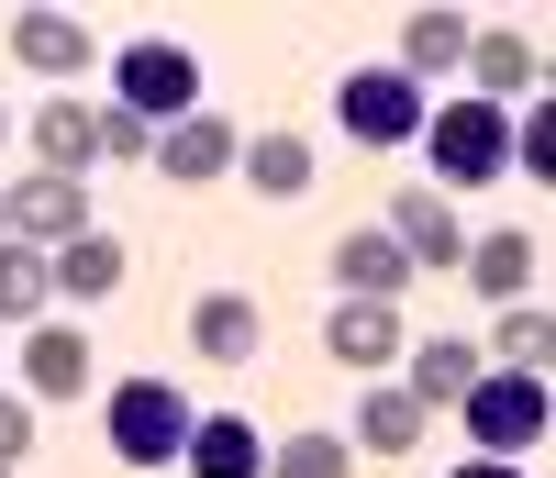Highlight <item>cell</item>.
I'll return each mask as SVG.
<instances>
[{"label": "cell", "mask_w": 556, "mask_h": 478, "mask_svg": "<svg viewBox=\"0 0 556 478\" xmlns=\"http://www.w3.org/2000/svg\"><path fill=\"white\" fill-rule=\"evenodd\" d=\"M424 156H434V189L456 201V189H479L513 167V112H490V101H445L424 112Z\"/></svg>", "instance_id": "obj_1"}, {"label": "cell", "mask_w": 556, "mask_h": 478, "mask_svg": "<svg viewBox=\"0 0 556 478\" xmlns=\"http://www.w3.org/2000/svg\"><path fill=\"white\" fill-rule=\"evenodd\" d=\"M112 78H123V101H112V112L156 123V134L201 112V67H190V45H156V34H146V45H123V56H112Z\"/></svg>", "instance_id": "obj_2"}, {"label": "cell", "mask_w": 556, "mask_h": 478, "mask_svg": "<svg viewBox=\"0 0 556 478\" xmlns=\"http://www.w3.org/2000/svg\"><path fill=\"white\" fill-rule=\"evenodd\" d=\"M190 390H167V378H123L112 390V456L123 467H167L178 445H190Z\"/></svg>", "instance_id": "obj_3"}, {"label": "cell", "mask_w": 556, "mask_h": 478, "mask_svg": "<svg viewBox=\"0 0 556 478\" xmlns=\"http://www.w3.org/2000/svg\"><path fill=\"white\" fill-rule=\"evenodd\" d=\"M456 412H468L479 456H523V445H545V378H523V367H479Z\"/></svg>", "instance_id": "obj_4"}, {"label": "cell", "mask_w": 556, "mask_h": 478, "mask_svg": "<svg viewBox=\"0 0 556 478\" xmlns=\"http://www.w3.org/2000/svg\"><path fill=\"white\" fill-rule=\"evenodd\" d=\"M424 89H412L401 67H356L345 89H334V123L356 134V146H412V134H424Z\"/></svg>", "instance_id": "obj_5"}, {"label": "cell", "mask_w": 556, "mask_h": 478, "mask_svg": "<svg viewBox=\"0 0 556 478\" xmlns=\"http://www.w3.org/2000/svg\"><path fill=\"white\" fill-rule=\"evenodd\" d=\"M78 234H89V189H78V178H56V167L12 178V246L56 256V246H78Z\"/></svg>", "instance_id": "obj_6"}, {"label": "cell", "mask_w": 556, "mask_h": 478, "mask_svg": "<svg viewBox=\"0 0 556 478\" xmlns=\"http://www.w3.org/2000/svg\"><path fill=\"white\" fill-rule=\"evenodd\" d=\"M379 234L401 246V267H456V256H468V223H456V201H445V189H401Z\"/></svg>", "instance_id": "obj_7"}, {"label": "cell", "mask_w": 556, "mask_h": 478, "mask_svg": "<svg viewBox=\"0 0 556 478\" xmlns=\"http://www.w3.org/2000/svg\"><path fill=\"white\" fill-rule=\"evenodd\" d=\"M468 78H479L490 112H501V101H534V89H545V45L513 34V23H501V34H468Z\"/></svg>", "instance_id": "obj_8"}, {"label": "cell", "mask_w": 556, "mask_h": 478, "mask_svg": "<svg viewBox=\"0 0 556 478\" xmlns=\"http://www.w3.org/2000/svg\"><path fill=\"white\" fill-rule=\"evenodd\" d=\"M178 467H190V478H267V435L245 412H201L190 445H178Z\"/></svg>", "instance_id": "obj_9"}, {"label": "cell", "mask_w": 556, "mask_h": 478, "mask_svg": "<svg viewBox=\"0 0 556 478\" xmlns=\"http://www.w3.org/2000/svg\"><path fill=\"white\" fill-rule=\"evenodd\" d=\"M235 156H245V134H235V123H212V112H190V123H167V134H156V156H146V167H167L178 189H201V178H223Z\"/></svg>", "instance_id": "obj_10"}, {"label": "cell", "mask_w": 556, "mask_h": 478, "mask_svg": "<svg viewBox=\"0 0 556 478\" xmlns=\"http://www.w3.org/2000/svg\"><path fill=\"white\" fill-rule=\"evenodd\" d=\"M334 290H345V301H401V290H412V267H401V246H390L379 223L334 234Z\"/></svg>", "instance_id": "obj_11"}, {"label": "cell", "mask_w": 556, "mask_h": 478, "mask_svg": "<svg viewBox=\"0 0 556 478\" xmlns=\"http://www.w3.org/2000/svg\"><path fill=\"white\" fill-rule=\"evenodd\" d=\"M323 345H334V367H390L401 356V301H334Z\"/></svg>", "instance_id": "obj_12"}, {"label": "cell", "mask_w": 556, "mask_h": 478, "mask_svg": "<svg viewBox=\"0 0 556 478\" xmlns=\"http://www.w3.org/2000/svg\"><path fill=\"white\" fill-rule=\"evenodd\" d=\"M23 134H34V156H45V167H56V178H78L89 156H101V112H89V101H78V89H56V101H45V112H34Z\"/></svg>", "instance_id": "obj_13"}, {"label": "cell", "mask_w": 556, "mask_h": 478, "mask_svg": "<svg viewBox=\"0 0 556 478\" xmlns=\"http://www.w3.org/2000/svg\"><path fill=\"white\" fill-rule=\"evenodd\" d=\"M12 56H23L34 78L67 89V78L89 67V23H78V12H23V23H12Z\"/></svg>", "instance_id": "obj_14"}, {"label": "cell", "mask_w": 556, "mask_h": 478, "mask_svg": "<svg viewBox=\"0 0 556 478\" xmlns=\"http://www.w3.org/2000/svg\"><path fill=\"white\" fill-rule=\"evenodd\" d=\"M468 12H401V78L424 89V78H445V67H468Z\"/></svg>", "instance_id": "obj_15"}, {"label": "cell", "mask_w": 556, "mask_h": 478, "mask_svg": "<svg viewBox=\"0 0 556 478\" xmlns=\"http://www.w3.org/2000/svg\"><path fill=\"white\" fill-rule=\"evenodd\" d=\"M256 334H267V323H256V301H245V290L190 301V345H201L212 367H245V356H256Z\"/></svg>", "instance_id": "obj_16"}, {"label": "cell", "mask_w": 556, "mask_h": 478, "mask_svg": "<svg viewBox=\"0 0 556 478\" xmlns=\"http://www.w3.org/2000/svg\"><path fill=\"white\" fill-rule=\"evenodd\" d=\"M45 278H56V301H112V290H123V246H112L101 223H89L78 246H56V256H45Z\"/></svg>", "instance_id": "obj_17"}, {"label": "cell", "mask_w": 556, "mask_h": 478, "mask_svg": "<svg viewBox=\"0 0 556 478\" xmlns=\"http://www.w3.org/2000/svg\"><path fill=\"white\" fill-rule=\"evenodd\" d=\"M456 267L479 278V301H523L534 278H545V256H534V234H479V246L456 256Z\"/></svg>", "instance_id": "obj_18"}, {"label": "cell", "mask_w": 556, "mask_h": 478, "mask_svg": "<svg viewBox=\"0 0 556 478\" xmlns=\"http://www.w3.org/2000/svg\"><path fill=\"white\" fill-rule=\"evenodd\" d=\"M23 378L34 390H89V334L78 323H34L23 334Z\"/></svg>", "instance_id": "obj_19"}, {"label": "cell", "mask_w": 556, "mask_h": 478, "mask_svg": "<svg viewBox=\"0 0 556 478\" xmlns=\"http://www.w3.org/2000/svg\"><path fill=\"white\" fill-rule=\"evenodd\" d=\"M424 423H434V412L412 401V390H367V401H356V445H367V456H412V445H424Z\"/></svg>", "instance_id": "obj_20"}, {"label": "cell", "mask_w": 556, "mask_h": 478, "mask_svg": "<svg viewBox=\"0 0 556 478\" xmlns=\"http://www.w3.org/2000/svg\"><path fill=\"white\" fill-rule=\"evenodd\" d=\"M479 367H490L479 345H456V334H434V345L412 356V401H424V412H434V401H468V378H479Z\"/></svg>", "instance_id": "obj_21"}, {"label": "cell", "mask_w": 556, "mask_h": 478, "mask_svg": "<svg viewBox=\"0 0 556 478\" xmlns=\"http://www.w3.org/2000/svg\"><path fill=\"white\" fill-rule=\"evenodd\" d=\"M245 178L267 189V201H301L312 189V146L301 134H245Z\"/></svg>", "instance_id": "obj_22"}, {"label": "cell", "mask_w": 556, "mask_h": 478, "mask_svg": "<svg viewBox=\"0 0 556 478\" xmlns=\"http://www.w3.org/2000/svg\"><path fill=\"white\" fill-rule=\"evenodd\" d=\"M45 301H56L45 256L34 246H0V323H45Z\"/></svg>", "instance_id": "obj_23"}, {"label": "cell", "mask_w": 556, "mask_h": 478, "mask_svg": "<svg viewBox=\"0 0 556 478\" xmlns=\"http://www.w3.org/2000/svg\"><path fill=\"white\" fill-rule=\"evenodd\" d=\"M356 456L334 445V435H290V445H267V478H345Z\"/></svg>", "instance_id": "obj_24"}, {"label": "cell", "mask_w": 556, "mask_h": 478, "mask_svg": "<svg viewBox=\"0 0 556 478\" xmlns=\"http://www.w3.org/2000/svg\"><path fill=\"white\" fill-rule=\"evenodd\" d=\"M501 367L545 378V312H534V301H501Z\"/></svg>", "instance_id": "obj_25"}, {"label": "cell", "mask_w": 556, "mask_h": 478, "mask_svg": "<svg viewBox=\"0 0 556 478\" xmlns=\"http://www.w3.org/2000/svg\"><path fill=\"white\" fill-rule=\"evenodd\" d=\"M513 156H523L534 178L556 167V101H545V89H534V101H523V123H513Z\"/></svg>", "instance_id": "obj_26"}, {"label": "cell", "mask_w": 556, "mask_h": 478, "mask_svg": "<svg viewBox=\"0 0 556 478\" xmlns=\"http://www.w3.org/2000/svg\"><path fill=\"white\" fill-rule=\"evenodd\" d=\"M101 156L146 167V156H156V123H134V112H101Z\"/></svg>", "instance_id": "obj_27"}, {"label": "cell", "mask_w": 556, "mask_h": 478, "mask_svg": "<svg viewBox=\"0 0 556 478\" xmlns=\"http://www.w3.org/2000/svg\"><path fill=\"white\" fill-rule=\"evenodd\" d=\"M23 445H34V401L0 390V467H23Z\"/></svg>", "instance_id": "obj_28"}, {"label": "cell", "mask_w": 556, "mask_h": 478, "mask_svg": "<svg viewBox=\"0 0 556 478\" xmlns=\"http://www.w3.org/2000/svg\"><path fill=\"white\" fill-rule=\"evenodd\" d=\"M456 478H513V456H468V467H456Z\"/></svg>", "instance_id": "obj_29"}, {"label": "cell", "mask_w": 556, "mask_h": 478, "mask_svg": "<svg viewBox=\"0 0 556 478\" xmlns=\"http://www.w3.org/2000/svg\"><path fill=\"white\" fill-rule=\"evenodd\" d=\"M0 246H12V178H0Z\"/></svg>", "instance_id": "obj_30"}, {"label": "cell", "mask_w": 556, "mask_h": 478, "mask_svg": "<svg viewBox=\"0 0 556 478\" xmlns=\"http://www.w3.org/2000/svg\"><path fill=\"white\" fill-rule=\"evenodd\" d=\"M0 134H12V112H0Z\"/></svg>", "instance_id": "obj_31"}, {"label": "cell", "mask_w": 556, "mask_h": 478, "mask_svg": "<svg viewBox=\"0 0 556 478\" xmlns=\"http://www.w3.org/2000/svg\"><path fill=\"white\" fill-rule=\"evenodd\" d=\"M0 478H12V467H0Z\"/></svg>", "instance_id": "obj_32"}]
</instances>
